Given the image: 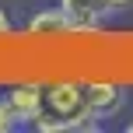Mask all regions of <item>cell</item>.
<instances>
[{
    "mask_svg": "<svg viewBox=\"0 0 133 133\" xmlns=\"http://www.w3.org/2000/svg\"><path fill=\"white\" fill-rule=\"evenodd\" d=\"M126 133H133V123H126Z\"/></svg>",
    "mask_w": 133,
    "mask_h": 133,
    "instance_id": "cell-9",
    "label": "cell"
},
{
    "mask_svg": "<svg viewBox=\"0 0 133 133\" xmlns=\"http://www.w3.org/2000/svg\"><path fill=\"white\" fill-rule=\"evenodd\" d=\"M63 14L70 18L74 32H98L102 18H105L109 11H116L109 0H60Z\"/></svg>",
    "mask_w": 133,
    "mask_h": 133,
    "instance_id": "cell-3",
    "label": "cell"
},
{
    "mask_svg": "<svg viewBox=\"0 0 133 133\" xmlns=\"http://www.w3.org/2000/svg\"><path fill=\"white\" fill-rule=\"evenodd\" d=\"M25 32L32 39H49V35H74V25L63 14V7H49V11H39L28 18Z\"/></svg>",
    "mask_w": 133,
    "mask_h": 133,
    "instance_id": "cell-5",
    "label": "cell"
},
{
    "mask_svg": "<svg viewBox=\"0 0 133 133\" xmlns=\"http://www.w3.org/2000/svg\"><path fill=\"white\" fill-rule=\"evenodd\" d=\"M14 126H18V116H14L11 102H7V95L0 98V133H11Z\"/></svg>",
    "mask_w": 133,
    "mask_h": 133,
    "instance_id": "cell-6",
    "label": "cell"
},
{
    "mask_svg": "<svg viewBox=\"0 0 133 133\" xmlns=\"http://www.w3.org/2000/svg\"><path fill=\"white\" fill-rule=\"evenodd\" d=\"M7 102H11L18 123H35L42 112H46V98H42V84H32V81H18L7 91Z\"/></svg>",
    "mask_w": 133,
    "mask_h": 133,
    "instance_id": "cell-2",
    "label": "cell"
},
{
    "mask_svg": "<svg viewBox=\"0 0 133 133\" xmlns=\"http://www.w3.org/2000/svg\"><path fill=\"white\" fill-rule=\"evenodd\" d=\"M84 88H88V105H91L95 119L116 116L123 109V102H126V91L119 84H112V81H84Z\"/></svg>",
    "mask_w": 133,
    "mask_h": 133,
    "instance_id": "cell-4",
    "label": "cell"
},
{
    "mask_svg": "<svg viewBox=\"0 0 133 133\" xmlns=\"http://www.w3.org/2000/svg\"><path fill=\"white\" fill-rule=\"evenodd\" d=\"M11 32H14V28H11V18L0 11V39H11Z\"/></svg>",
    "mask_w": 133,
    "mask_h": 133,
    "instance_id": "cell-7",
    "label": "cell"
},
{
    "mask_svg": "<svg viewBox=\"0 0 133 133\" xmlns=\"http://www.w3.org/2000/svg\"><path fill=\"white\" fill-rule=\"evenodd\" d=\"M42 98H46V112L56 116V119L70 130H95V116L91 105H88V88L84 81H49L42 84Z\"/></svg>",
    "mask_w": 133,
    "mask_h": 133,
    "instance_id": "cell-1",
    "label": "cell"
},
{
    "mask_svg": "<svg viewBox=\"0 0 133 133\" xmlns=\"http://www.w3.org/2000/svg\"><path fill=\"white\" fill-rule=\"evenodd\" d=\"M109 4H112V7H130L133 0H109Z\"/></svg>",
    "mask_w": 133,
    "mask_h": 133,
    "instance_id": "cell-8",
    "label": "cell"
}]
</instances>
